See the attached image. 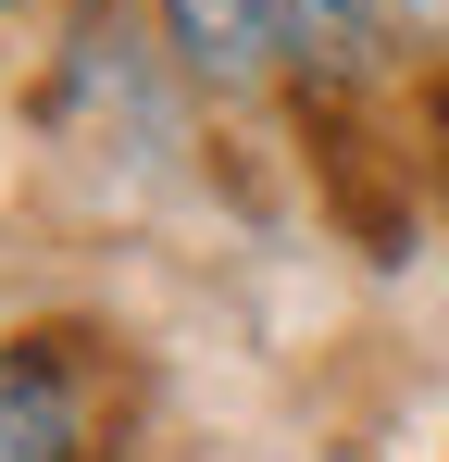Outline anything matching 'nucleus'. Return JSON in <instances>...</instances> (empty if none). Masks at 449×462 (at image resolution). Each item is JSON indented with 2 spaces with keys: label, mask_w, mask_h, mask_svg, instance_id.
<instances>
[{
  "label": "nucleus",
  "mask_w": 449,
  "mask_h": 462,
  "mask_svg": "<svg viewBox=\"0 0 449 462\" xmlns=\"http://www.w3.org/2000/svg\"><path fill=\"white\" fill-rule=\"evenodd\" d=\"M262 13H275L288 76H312L325 100H350V88L387 76V0H262Z\"/></svg>",
  "instance_id": "f257e3e1"
},
{
  "label": "nucleus",
  "mask_w": 449,
  "mask_h": 462,
  "mask_svg": "<svg viewBox=\"0 0 449 462\" xmlns=\"http://www.w3.org/2000/svg\"><path fill=\"white\" fill-rule=\"evenodd\" d=\"M162 25H175V63H188L200 88H224V100H237V88H262L275 63H288L262 0H162Z\"/></svg>",
  "instance_id": "f03ea898"
},
{
  "label": "nucleus",
  "mask_w": 449,
  "mask_h": 462,
  "mask_svg": "<svg viewBox=\"0 0 449 462\" xmlns=\"http://www.w3.org/2000/svg\"><path fill=\"white\" fill-rule=\"evenodd\" d=\"M87 450V400L50 350H0V462H75Z\"/></svg>",
  "instance_id": "7ed1b4c3"
},
{
  "label": "nucleus",
  "mask_w": 449,
  "mask_h": 462,
  "mask_svg": "<svg viewBox=\"0 0 449 462\" xmlns=\"http://www.w3.org/2000/svg\"><path fill=\"white\" fill-rule=\"evenodd\" d=\"M387 13H399L412 38H449V0H387Z\"/></svg>",
  "instance_id": "20e7f679"
},
{
  "label": "nucleus",
  "mask_w": 449,
  "mask_h": 462,
  "mask_svg": "<svg viewBox=\"0 0 449 462\" xmlns=\"http://www.w3.org/2000/svg\"><path fill=\"white\" fill-rule=\"evenodd\" d=\"M437 175H449V88H437Z\"/></svg>",
  "instance_id": "39448f33"
},
{
  "label": "nucleus",
  "mask_w": 449,
  "mask_h": 462,
  "mask_svg": "<svg viewBox=\"0 0 449 462\" xmlns=\"http://www.w3.org/2000/svg\"><path fill=\"white\" fill-rule=\"evenodd\" d=\"M0 13H38V0H0Z\"/></svg>",
  "instance_id": "423d86ee"
}]
</instances>
